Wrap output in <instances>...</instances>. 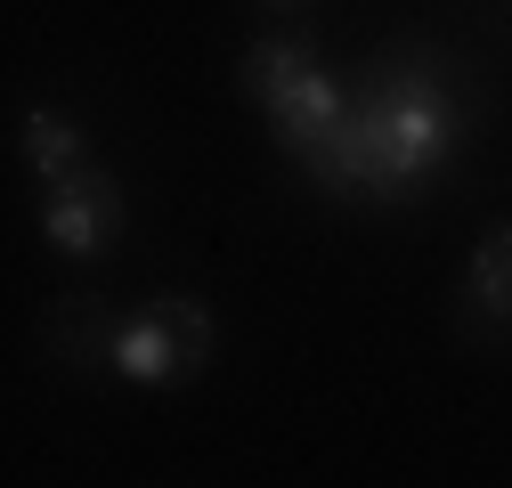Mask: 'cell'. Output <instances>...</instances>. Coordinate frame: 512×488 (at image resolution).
<instances>
[{
  "instance_id": "6da1fadb",
  "label": "cell",
  "mask_w": 512,
  "mask_h": 488,
  "mask_svg": "<svg viewBox=\"0 0 512 488\" xmlns=\"http://www.w3.org/2000/svg\"><path fill=\"white\" fill-rule=\"evenodd\" d=\"M447 147H456V106H447V90L431 82L423 57H407V66H391L382 82H366V98L342 114V131L317 147V179L342 196H366V188H407V179H423Z\"/></svg>"
},
{
  "instance_id": "7a4b0ae2",
  "label": "cell",
  "mask_w": 512,
  "mask_h": 488,
  "mask_svg": "<svg viewBox=\"0 0 512 488\" xmlns=\"http://www.w3.org/2000/svg\"><path fill=\"white\" fill-rule=\"evenodd\" d=\"M212 358V318L204 301H155L147 318H131L114 334V375L131 383H179Z\"/></svg>"
},
{
  "instance_id": "3957f363",
  "label": "cell",
  "mask_w": 512,
  "mask_h": 488,
  "mask_svg": "<svg viewBox=\"0 0 512 488\" xmlns=\"http://www.w3.org/2000/svg\"><path fill=\"white\" fill-rule=\"evenodd\" d=\"M41 228L57 253H98V244L122 228V188L106 171H74V179H57V188L41 196Z\"/></svg>"
},
{
  "instance_id": "277c9868",
  "label": "cell",
  "mask_w": 512,
  "mask_h": 488,
  "mask_svg": "<svg viewBox=\"0 0 512 488\" xmlns=\"http://www.w3.org/2000/svg\"><path fill=\"white\" fill-rule=\"evenodd\" d=\"M342 114H350V98L317 74V66H301L277 98H269V122H277V147L285 155H301V163H317V147H326L334 131H342Z\"/></svg>"
},
{
  "instance_id": "5b68a950",
  "label": "cell",
  "mask_w": 512,
  "mask_h": 488,
  "mask_svg": "<svg viewBox=\"0 0 512 488\" xmlns=\"http://www.w3.org/2000/svg\"><path fill=\"white\" fill-rule=\"evenodd\" d=\"M25 155H33V171L49 179V188H57V179H74V171H90L82 163V131H74V122L66 114H25Z\"/></svg>"
},
{
  "instance_id": "8992f818",
  "label": "cell",
  "mask_w": 512,
  "mask_h": 488,
  "mask_svg": "<svg viewBox=\"0 0 512 488\" xmlns=\"http://www.w3.org/2000/svg\"><path fill=\"white\" fill-rule=\"evenodd\" d=\"M472 301L488 318H512V220H496L472 253Z\"/></svg>"
},
{
  "instance_id": "52a82bcc",
  "label": "cell",
  "mask_w": 512,
  "mask_h": 488,
  "mask_svg": "<svg viewBox=\"0 0 512 488\" xmlns=\"http://www.w3.org/2000/svg\"><path fill=\"white\" fill-rule=\"evenodd\" d=\"M301 66H309V57H301L293 41H261V49H244V90L269 106V98H277V90H285Z\"/></svg>"
},
{
  "instance_id": "ba28073f",
  "label": "cell",
  "mask_w": 512,
  "mask_h": 488,
  "mask_svg": "<svg viewBox=\"0 0 512 488\" xmlns=\"http://www.w3.org/2000/svg\"><path fill=\"white\" fill-rule=\"evenodd\" d=\"M90 310H98V301H66V318H57V334H49V342L66 350V358H114V334H122V326H114V334H98V326H90Z\"/></svg>"
},
{
  "instance_id": "9c48e42d",
  "label": "cell",
  "mask_w": 512,
  "mask_h": 488,
  "mask_svg": "<svg viewBox=\"0 0 512 488\" xmlns=\"http://www.w3.org/2000/svg\"><path fill=\"white\" fill-rule=\"evenodd\" d=\"M269 9H301V0H269Z\"/></svg>"
}]
</instances>
